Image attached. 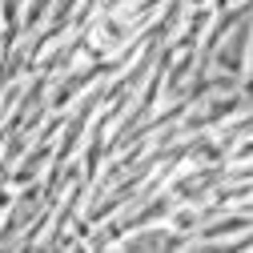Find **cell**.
<instances>
[{
    "label": "cell",
    "mask_w": 253,
    "mask_h": 253,
    "mask_svg": "<svg viewBox=\"0 0 253 253\" xmlns=\"http://www.w3.org/2000/svg\"><path fill=\"white\" fill-rule=\"evenodd\" d=\"M52 153H56V145H52V141H37V149H24V153H20V169H16V173H8V185H16V189L33 185V181L44 173V165L52 161Z\"/></svg>",
    "instance_id": "obj_4"
},
{
    "label": "cell",
    "mask_w": 253,
    "mask_h": 253,
    "mask_svg": "<svg viewBox=\"0 0 253 253\" xmlns=\"http://www.w3.org/2000/svg\"><path fill=\"white\" fill-rule=\"evenodd\" d=\"M249 37H253V12L241 16V20L229 28V33H225V41L217 44V52H213V60H209V73L241 77L245 60H249Z\"/></svg>",
    "instance_id": "obj_2"
},
{
    "label": "cell",
    "mask_w": 253,
    "mask_h": 253,
    "mask_svg": "<svg viewBox=\"0 0 253 253\" xmlns=\"http://www.w3.org/2000/svg\"><path fill=\"white\" fill-rule=\"evenodd\" d=\"M249 105H253V101L245 97L241 88L229 92V97H213V101H205L201 109H197V105L189 109L185 121L177 125V133H205V129H217V125H225L229 117H241Z\"/></svg>",
    "instance_id": "obj_1"
},
{
    "label": "cell",
    "mask_w": 253,
    "mask_h": 253,
    "mask_svg": "<svg viewBox=\"0 0 253 253\" xmlns=\"http://www.w3.org/2000/svg\"><path fill=\"white\" fill-rule=\"evenodd\" d=\"M221 181H225V161H221V165H201V169H193V173L177 177L169 193L177 197V205H193V201L209 197Z\"/></svg>",
    "instance_id": "obj_3"
},
{
    "label": "cell",
    "mask_w": 253,
    "mask_h": 253,
    "mask_svg": "<svg viewBox=\"0 0 253 253\" xmlns=\"http://www.w3.org/2000/svg\"><path fill=\"white\" fill-rule=\"evenodd\" d=\"M48 12H52V0H24V16H20V37H28L33 28H41Z\"/></svg>",
    "instance_id": "obj_5"
}]
</instances>
